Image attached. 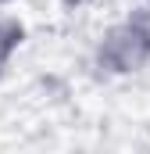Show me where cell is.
<instances>
[{"mask_svg": "<svg viewBox=\"0 0 150 154\" xmlns=\"http://www.w3.org/2000/svg\"><path fill=\"white\" fill-rule=\"evenodd\" d=\"M93 65L104 75L125 79V75H140L150 65V36L140 29V22L132 14L118 18L111 25H104V32L93 43Z\"/></svg>", "mask_w": 150, "mask_h": 154, "instance_id": "6da1fadb", "label": "cell"}, {"mask_svg": "<svg viewBox=\"0 0 150 154\" xmlns=\"http://www.w3.org/2000/svg\"><path fill=\"white\" fill-rule=\"evenodd\" d=\"M22 47H25V22L18 14L0 11V79L7 75V68Z\"/></svg>", "mask_w": 150, "mask_h": 154, "instance_id": "7a4b0ae2", "label": "cell"}, {"mask_svg": "<svg viewBox=\"0 0 150 154\" xmlns=\"http://www.w3.org/2000/svg\"><path fill=\"white\" fill-rule=\"evenodd\" d=\"M57 4H61L64 11H86V7H93L97 0H57Z\"/></svg>", "mask_w": 150, "mask_h": 154, "instance_id": "3957f363", "label": "cell"}, {"mask_svg": "<svg viewBox=\"0 0 150 154\" xmlns=\"http://www.w3.org/2000/svg\"><path fill=\"white\" fill-rule=\"evenodd\" d=\"M18 0H0V11H7V7H14Z\"/></svg>", "mask_w": 150, "mask_h": 154, "instance_id": "277c9868", "label": "cell"}]
</instances>
